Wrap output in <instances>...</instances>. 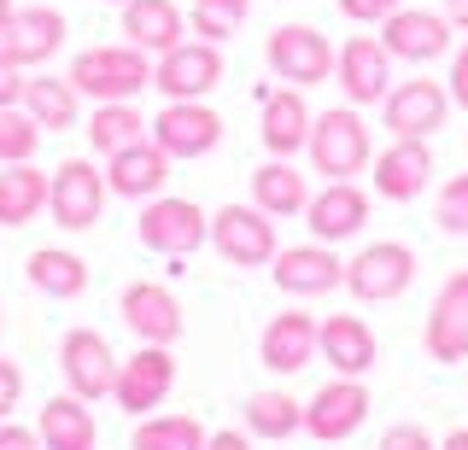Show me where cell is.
I'll return each instance as SVG.
<instances>
[{"label":"cell","instance_id":"7bdbcfd3","mask_svg":"<svg viewBox=\"0 0 468 450\" xmlns=\"http://www.w3.org/2000/svg\"><path fill=\"white\" fill-rule=\"evenodd\" d=\"M0 450H41L36 427H18V421H0Z\"/></svg>","mask_w":468,"mask_h":450},{"label":"cell","instance_id":"83f0119b","mask_svg":"<svg viewBox=\"0 0 468 450\" xmlns=\"http://www.w3.org/2000/svg\"><path fill=\"white\" fill-rule=\"evenodd\" d=\"M48 182L53 170H36L29 164H0V228H24L48 211Z\"/></svg>","mask_w":468,"mask_h":450},{"label":"cell","instance_id":"5b68a950","mask_svg":"<svg viewBox=\"0 0 468 450\" xmlns=\"http://www.w3.org/2000/svg\"><path fill=\"white\" fill-rule=\"evenodd\" d=\"M211 246L229 257L234 269H263V264H275V252H282L270 211H258V205H223V211H211Z\"/></svg>","mask_w":468,"mask_h":450},{"label":"cell","instance_id":"277c9868","mask_svg":"<svg viewBox=\"0 0 468 450\" xmlns=\"http://www.w3.org/2000/svg\"><path fill=\"white\" fill-rule=\"evenodd\" d=\"M410 281H416V252L399 246V240H375V246H363V252L346 264V293L363 298V304L404 298Z\"/></svg>","mask_w":468,"mask_h":450},{"label":"cell","instance_id":"f6af8a7d","mask_svg":"<svg viewBox=\"0 0 468 450\" xmlns=\"http://www.w3.org/2000/svg\"><path fill=\"white\" fill-rule=\"evenodd\" d=\"M445 18L451 30H468V0H445Z\"/></svg>","mask_w":468,"mask_h":450},{"label":"cell","instance_id":"681fc988","mask_svg":"<svg viewBox=\"0 0 468 450\" xmlns=\"http://www.w3.org/2000/svg\"><path fill=\"white\" fill-rule=\"evenodd\" d=\"M117 6H123V0H117Z\"/></svg>","mask_w":468,"mask_h":450},{"label":"cell","instance_id":"bcb514c9","mask_svg":"<svg viewBox=\"0 0 468 450\" xmlns=\"http://www.w3.org/2000/svg\"><path fill=\"white\" fill-rule=\"evenodd\" d=\"M439 450H468V427H457V433H445V445Z\"/></svg>","mask_w":468,"mask_h":450},{"label":"cell","instance_id":"8d00e7d4","mask_svg":"<svg viewBox=\"0 0 468 450\" xmlns=\"http://www.w3.org/2000/svg\"><path fill=\"white\" fill-rule=\"evenodd\" d=\"M433 223L445 235H468V176H451L433 199Z\"/></svg>","mask_w":468,"mask_h":450},{"label":"cell","instance_id":"d6986e66","mask_svg":"<svg viewBox=\"0 0 468 450\" xmlns=\"http://www.w3.org/2000/svg\"><path fill=\"white\" fill-rule=\"evenodd\" d=\"M123 322H129V333H135L141 345H176L182 340V304H176V293L170 287H158V281H129L123 287Z\"/></svg>","mask_w":468,"mask_h":450},{"label":"cell","instance_id":"b9f144b4","mask_svg":"<svg viewBox=\"0 0 468 450\" xmlns=\"http://www.w3.org/2000/svg\"><path fill=\"white\" fill-rule=\"evenodd\" d=\"M451 106L468 111V41L457 47V59H451Z\"/></svg>","mask_w":468,"mask_h":450},{"label":"cell","instance_id":"30bf717a","mask_svg":"<svg viewBox=\"0 0 468 450\" xmlns=\"http://www.w3.org/2000/svg\"><path fill=\"white\" fill-rule=\"evenodd\" d=\"M334 77H340L346 106H380L392 94V53L380 47V36H351L340 53H334Z\"/></svg>","mask_w":468,"mask_h":450},{"label":"cell","instance_id":"9a60e30c","mask_svg":"<svg viewBox=\"0 0 468 450\" xmlns=\"http://www.w3.org/2000/svg\"><path fill=\"white\" fill-rule=\"evenodd\" d=\"M146 129H153V141L170 158H205V152H217V141H223V118H217L205 99H165V111H158Z\"/></svg>","mask_w":468,"mask_h":450},{"label":"cell","instance_id":"8992f818","mask_svg":"<svg viewBox=\"0 0 468 450\" xmlns=\"http://www.w3.org/2000/svg\"><path fill=\"white\" fill-rule=\"evenodd\" d=\"M100 211H106V176L88 158H65L48 182V216L70 235H82V228L100 223Z\"/></svg>","mask_w":468,"mask_h":450},{"label":"cell","instance_id":"603a6c76","mask_svg":"<svg viewBox=\"0 0 468 450\" xmlns=\"http://www.w3.org/2000/svg\"><path fill=\"white\" fill-rule=\"evenodd\" d=\"M316 357L328 362L334 374H369L380 345H375V328L363 322V316H328V322H316Z\"/></svg>","mask_w":468,"mask_h":450},{"label":"cell","instance_id":"52a82bcc","mask_svg":"<svg viewBox=\"0 0 468 450\" xmlns=\"http://www.w3.org/2000/svg\"><path fill=\"white\" fill-rule=\"evenodd\" d=\"M263 59H270V70L282 82H292V89H316V82L334 77V47L316 24H282V30L270 36V47H263Z\"/></svg>","mask_w":468,"mask_h":450},{"label":"cell","instance_id":"74e56055","mask_svg":"<svg viewBox=\"0 0 468 450\" xmlns=\"http://www.w3.org/2000/svg\"><path fill=\"white\" fill-rule=\"evenodd\" d=\"M18 398H24V369L12 357H0V421H12Z\"/></svg>","mask_w":468,"mask_h":450},{"label":"cell","instance_id":"4fadbf2b","mask_svg":"<svg viewBox=\"0 0 468 450\" xmlns=\"http://www.w3.org/2000/svg\"><path fill=\"white\" fill-rule=\"evenodd\" d=\"M170 386H176V357H170V345H141L135 357L117 362L112 398H117V410H123V415H146V410H158V403L170 398Z\"/></svg>","mask_w":468,"mask_h":450},{"label":"cell","instance_id":"4dcf8cb0","mask_svg":"<svg viewBox=\"0 0 468 450\" xmlns=\"http://www.w3.org/2000/svg\"><path fill=\"white\" fill-rule=\"evenodd\" d=\"M24 275H29V287L48 293V298H82L88 293V264L77 252H58V246H36Z\"/></svg>","mask_w":468,"mask_h":450},{"label":"cell","instance_id":"8fae6325","mask_svg":"<svg viewBox=\"0 0 468 450\" xmlns=\"http://www.w3.org/2000/svg\"><path fill=\"white\" fill-rule=\"evenodd\" d=\"M380 47L404 65H433L451 53V18L445 12H421V6H399L380 18Z\"/></svg>","mask_w":468,"mask_h":450},{"label":"cell","instance_id":"ab89813d","mask_svg":"<svg viewBox=\"0 0 468 450\" xmlns=\"http://www.w3.org/2000/svg\"><path fill=\"white\" fill-rule=\"evenodd\" d=\"M380 450H439L428 433L416 427V421H404V427H387V439H380Z\"/></svg>","mask_w":468,"mask_h":450},{"label":"cell","instance_id":"4316f807","mask_svg":"<svg viewBox=\"0 0 468 450\" xmlns=\"http://www.w3.org/2000/svg\"><path fill=\"white\" fill-rule=\"evenodd\" d=\"M258 135H263V147H270V158L304 152V141H311V106H304V94L292 89V82H287V89H275V94H263Z\"/></svg>","mask_w":468,"mask_h":450},{"label":"cell","instance_id":"836d02e7","mask_svg":"<svg viewBox=\"0 0 468 450\" xmlns=\"http://www.w3.org/2000/svg\"><path fill=\"white\" fill-rule=\"evenodd\" d=\"M205 439H211V433H205L194 415H141L129 450H205Z\"/></svg>","mask_w":468,"mask_h":450},{"label":"cell","instance_id":"7dc6e473","mask_svg":"<svg viewBox=\"0 0 468 450\" xmlns=\"http://www.w3.org/2000/svg\"><path fill=\"white\" fill-rule=\"evenodd\" d=\"M12 12H18V6H12V0H0V30H6V18H12Z\"/></svg>","mask_w":468,"mask_h":450},{"label":"cell","instance_id":"c3c4849f","mask_svg":"<svg viewBox=\"0 0 468 450\" xmlns=\"http://www.w3.org/2000/svg\"><path fill=\"white\" fill-rule=\"evenodd\" d=\"M0 328H6V310H0Z\"/></svg>","mask_w":468,"mask_h":450},{"label":"cell","instance_id":"1f68e13d","mask_svg":"<svg viewBox=\"0 0 468 450\" xmlns=\"http://www.w3.org/2000/svg\"><path fill=\"white\" fill-rule=\"evenodd\" d=\"M246 433L252 439H292V433H304V403L292 392H252L246 398Z\"/></svg>","mask_w":468,"mask_h":450},{"label":"cell","instance_id":"d4e9b609","mask_svg":"<svg viewBox=\"0 0 468 450\" xmlns=\"http://www.w3.org/2000/svg\"><path fill=\"white\" fill-rule=\"evenodd\" d=\"M36 439L41 450H94L100 445V421L94 410H88V398H77V392H65V398H53L41 403V415H36Z\"/></svg>","mask_w":468,"mask_h":450},{"label":"cell","instance_id":"e0dca14e","mask_svg":"<svg viewBox=\"0 0 468 450\" xmlns=\"http://www.w3.org/2000/svg\"><path fill=\"white\" fill-rule=\"evenodd\" d=\"M421 345H428V357L445 362V369L468 362V269L445 275V287L433 293V310H428V328H421Z\"/></svg>","mask_w":468,"mask_h":450},{"label":"cell","instance_id":"ee69618b","mask_svg":"<svg viewBox=\"0 0 468 450\" xmlns=\"http://www.w3.org/2000/svg\"><path fill=\"white\" fill-rule=\"evenodd\" d=\"M205 450H252V433H246V427H223V433L205 439Z\"/></svg>","mask_w":468,"mask_h":450},{"label":"cell","instance_id":"2e32d148","mask_svg":"<svg viewBox=\"0 0 468 450\" xmlns=\"http://www.w3.org/2000/svg\"><path fill=\"white\" fill-rule=\"evenodd\" d=\"M170 164H176V158L158 147L153 135H141V141H129V147L106 152V194H117V199H141V205H146V199L165 194Z\"/></svg>","mask_w":468,"mask_h":450},{"label":"cell","instance_id":"ac0fdd59","mask_svg":"<svg viewBox=\"0 0 468 450\" xmlns=\"http://www.w3.org/2000/svg\"><path fill=\"white\" fill-rule=\"evenodd\" d=\"M270 275H275V287H282L287 298H322V293H334V287H346L340 252H334V246H322V240H311V246H282V252H275V264H270Z\"/></svg>","mask_w":468,"mask_h":450},{"label":"cell","instance_id":"6da1fadb","mask_svg":"<svg viewBox=\"0 0 468 450\" xmlns=\"http://www.w3.org/2000/svg\"><path fill=\"white\" fill-rule=\"evenodd\" d=\"M304 152H311V170H316V176H328V182L363 176V170L375 164V141H369L363 111H357V106H328V111H316Z\"/></svg>","mask_w":468,"mask_h":450},{"label":"cell","instance_id":"f546056e","mask_svg":"<svg viewBox=\"0 0 468 450\" xmlns=\"http://www.w3.org/2000/svg\"><path fill=\"white\" fill-rule=\"evenodd\" d=\"M18 106H24L41 129H58V135H65V129L82 118V94H77V82H70V77H29Z\"/></svg>","mask_w":468,"mask_h":450},{"label":"cell","instance_id":"f35d334b","mask_svg":"<svg viewBox=\"0 0 468 450\" xmlns=\"http://www.w3.org/2000/svg\"><path fill=\"white\" fill-rule=\"evenodd\" d=\"M24 65L18 59H12V53L6 47H0V106H18V99H24Z\"/></svg>","mask_w":468,"mask_h":450},{"label":"cell","instance_id":"f1b7e54d","mask_svg":"<svg viewBox=\"0 0 468 450\" xmlns=\"http://www.w3.org/2000/svg\"><path fill=\"white\" fill-rule=\"evenodd\" d=\"M252 205L270 211V216H304L311 182L292 170V158H270L263 170H252Z\"/></svg>","mask_w":468,"mask_h":450},{"label":"cell","instance_id":"ba28073f","mask_svg":"<svg viewBox=\"0 0 468 450\" xmlns=\"http://www.w3.org/2000/svg\"><path fill=\"white\" fill-rule=\"evenodd\" d=\"M217 82H223V47L217 41H176L153 65V89L165 99H205Z\"/></svg>","mask_w":468,"mask_h":450},{"label":"cell","instance_id":"9c48e42d","mask_svg":"<svg viewBox=\"0 0 468 450\" xmlns=\"http://www.w3.org/2000/svg\"><path fill=\"white\" fill-rule=\"evenodd\" d=\"M363 421H369V386H363L357 374H334V381L304 403V433L322 439V445L351 439Z\"/></svg>","mask_w":468,"mask_h":450},{"label":"cell","instance_id":"3957f363","mask_svg":"<svg viewBox=\"0 0 468 450\" xmlns=\"http://www.w3.org/2000/svg\"><path fill=\"white\" fill-rule=\"evenodd\" d=\"M135 235L146 252H165V257H187L194 246L211 240V216H205L194 199H176V194H158L146 199L141 216H135Z\"/></svg>","mask_w":468,"mask_h":450},{"label":"cell","instance_id":"d590c367","mask_svg":"<svg viewBox=\"0 0 468 450\" xmlns=\"http://www.w3.org/2000/svg\"><path fill=\"white\" fill-rule=\"evenodd\" d=\"M41 129L24 106H0V164H29L41 152Z\"/></svg>","mask_w":468,"mask_h":450},{"label":"cell","instance_id":"e575fe53","mask_svg":"<svg viewBox=\"0 0 468 450\" xmlns=\"http://www.w3.org/2000/svg\"><path fill=\"white\" fill-rule=\"evenodd\" d=\"M246 18H252V0H194L187 6V30L199 41H217V47L240 36Z\"/></svg>","mask_w":468,"mask_h":450},{"label":"cell","instance_id":"44dd1931","mask_svg":"<svg viewBox=\"0 0 468 450\" xmlns=\"http://www.w3.org/2000/svg\"><path fill=\"white\" fill-rule=\"evenodd\" d=\"M304 223H311V240L340 246V240H351L363 223H369V194H363L357 182H328L322 194H311Z\"/></svg>","mask_w":468,"mask_h":450},{"label":"cell","instance_id":"ffe728a7","mask_svg":"<svg viewBox=\"0 0 468 450\" xmlns=\"http://www.w3.org/2000/svg\"><path fill=\"white\" fill-rule=\"evenodd\" d=\"M375 194L392 199V205H410L421 187L433 182V152L428 141H410V135H392L387 152H375Z\"/></svg>","mask_w":468,"mask_h":450},{"label":"cell","instance_id":"484cf974","mask_svg":"<svg viewBox=\"0 0 468 450\" xmlns=\"http://www.w3.org/2000/svg\"><path fill=\"white\" fill-rule=\"evenodd\" d=\"M187 36V12L176 0H123V41L141 53H170Z\"/></svg>","mask_w":468,"mask_h":450},{"label":"cell","instance_id":"5bb4252c","mask_svg":"<svg viewBox=\"0 0 468 450\" xmlns=\"http://www.w3.org/2000/svg\"><path fill=\"white\" fill-rule=\"evenodd\" d=\"M380 111H387V129L392 135H410V141H428L445 129L451 118V89L433 77H416V82H392V94L380 99Z\"/></svg>","mask_w":468,"mask_h":450},{"label":"cell","instance_id":"cb8c5ba5","mask_svg":"<svg viewBox=\"0 0 468 450\" xmlns=\"http://www.w3.org/2000/svg\"><path fill=\"white\" fill-rule=\"evenodd\" d=\"M258 357H263L270 374L311 369V362H316V316H304V310L270 316V328H263V340H258Z\"/></svg>","mask_w":468,"mask_h":450},{"label":"cell","instance_id":"7402d4cb","mask_svg":"<svg viewBox=\"0 0 468 450\" xmlns=\"http://www.w3.org/2000/svg\"><path fill=\"white\" fill-rule=\"evenodd\" d=\"M0 47H6L24 70L48 65L53 53L65 47V12H53V6H18L6 18V30H0Z\"/></svg>","mask_w":468,"mask_h":450},{"label":"cell","instance_id":"7c38bea8","mask_svg":"<svg viewBox=\"0 0 468 450\" xmlns=\"http://www.w3.org/2000/svg\"><path fill=\"white\" fill-rule=\"evenodd\" d=\"M58 374H65V386L77 392V398H112L117 386V357L106 345V333L94 328H70L65 340H58Z\"/></svg>","mask_w":468,"mask_h":450},{"label":"cell","instance_id":"7a4b0ae2","mask_svg":"<svg viewBox=\"0 0 468 450\" xmlns=\"http://www.w3.org/2000/svg\"><path fill=\"white\" fill-rule=\"evenodd\" d=\"M77 82L82 99L106 106V99H135L141 89H153V53L129 47V41H112V47H82L65 70Z\"/></svg>","mask_w":468,"mask_h":450},{"label":"cell","instance_id":"60d3db41","mask_svg":"<svg viewBox=\"0 0 468 450\" xmlns=\"http://www.w3.org/2000/svg\"><path fill=\"white\" fill-rule=\"evenodd\" d=\"M340 12L351 24H380L387 12H399V0H340Z\"/></svg>","mask_w":468,"mask_h":450},{"label":"cell","instance_id":"d6a6232c","mask_svg":"<svg viewBox=\"0 0 468 450\" xmlns=\"http://www.w3.org/2000/svg\"><path fill=\"white\" fill-rule=\"evenodd\" d=\"M141 135H146V118L135 111V99H106V106H94V118H88V147L94 152H117Z\"/></svg>","mask_w":468,"mask_h":450}]
</instances>
